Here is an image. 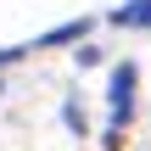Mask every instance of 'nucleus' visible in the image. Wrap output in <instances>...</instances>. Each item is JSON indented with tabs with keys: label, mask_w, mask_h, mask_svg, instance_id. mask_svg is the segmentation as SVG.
I'll use <instances>...</instances> for the list:
<instances>
[{
	"label": "nucleus",
	"mask_w": 151,
	"mask_h": 151,
	"mask_svg": "<svg viewBox=\"0 0 151 151\" xmlns=\"http://www.w3.org/2000/svg\"><path fill=\"white\" fill-rule=\"evenodd\" d=\"M112 22L118 28H151V0H123L112 11Z\"/></svg>",
	"instance_id": "nucleus-2"
},
{
	"label": "nucleus",
	"mask_w": 151,
	"mask_h": 151,
	"mask_svg": "<svg viewBox=\"0 0 151 151\" xmlns=\"http://www.w3.org/2000/svg\"><path fill=\"white\" fill-rule=\"evenodd\" d=\"M129 112H134V62H123L112 73V118L129 123Z\"/></svg>",
	"instance_id": "nucleus-1"
},
{
	"label": "nucleus",
	"mask_w": 151,
	"mask_h": 151,
	"mask_svg": "<svg viewBox=\"0 0 151 151\" xmlns=\"http://www.w3.org/2000/svg\"><path fill=\"white\" fill-rule=\"evenodd\" d=\"M84 28H90V22H62V28H50L39 45H67V39H84Z\"/></svg>",
	"instance_id": "nucleus-3"
}]
</instances>
